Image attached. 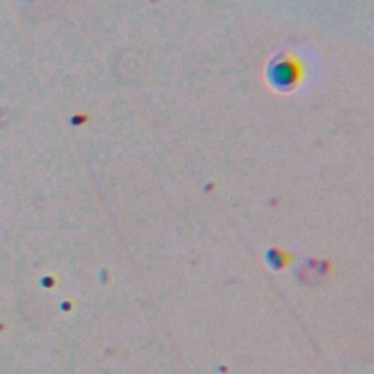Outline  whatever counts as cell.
I'll return each instance as SVG.
<instances>
[{"label":"cell","instance_id":"cell-1","mask_svg":"<svg viewBox=\"0 0 374 374\" xmlns=\"http://www.w3.org/2000/svg\"><path fill=\"white\" fill-rule=\"evenodd\" d=\"M272 80L279 87H287L294 82V69L287 63H279L272 69Z\"/></svg>","mask_w":374,"mask_h":374}]
</instances>
